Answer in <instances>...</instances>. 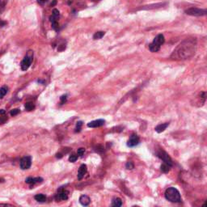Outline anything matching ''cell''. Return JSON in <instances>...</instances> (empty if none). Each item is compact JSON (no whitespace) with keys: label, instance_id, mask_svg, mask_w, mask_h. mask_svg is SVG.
<instances>
[{"label":"cell","instance_id":"obj_1","mask_svg":"<svg viewBox=\"0 0 207 207\" xmlns=\"http://www.w3.org/2000/svg\"><path fill=\"white\" fill-rule=\"evenodd\" d=\"M196 49H197L196 39H185L176 48L171 54V58L173 59H179V60L190 58L195 54Z\"/></svg>","mask_w":207,"mask_h":207},{"label":"cell","instance_id":"obj_16","mask_svg":"<svg viewBox=\"0 0 207 207\" xmlns=\"http://www.w3.org/2000/svg\"><path fill=\"white\" fill-rule=\"evenodd\" d=\"M122 205V201L120 198L118 197H116V198H113V202H112V206L114 207H119Z\"/></svg>","mask_w":207,"mask_h":207},{"label":"cell","instance_id":"obj_3","mask_svg":"<svg viewBox=\"0 0 207 207\" xmlns=\"http://www.w3.org/2000/svg\"><path fill=\"white\" fill-rule=\"evenodd\" d=\"M164 41H165V39H164V36L163 34H158V35H157L153 40V41L149 45L150 51L152 52V53L158 52L160 49V48H161L162 45L164 43Z\"/></svg>","mask_w":207,"mask_h":207},{"label":"cell","instance_id":"obj_19","mask_svg":"<svg viewBox=\"0 0 207 207\" xmlns=\"http://www.w3.org/2000/svg\"><path fill=\"white\" fill-rule=\"evenodd\" d=\"M105 32H102V31H100V32H96V33L93 35V39H94V40H99V39H101L103 36H105Z\"/></svg>","mask_w":207,"mask_h":207},{"label":"cell","instance_id":"obj_21","mask_svg":"<svg viewBox=\"0 0 207 207\" xmlns=\"http://www.w3.org/2000/svg\"><path fill=\"white\" fill-rule=\"evenodd\" d=\"M24 107H25V108L28 110V111H32V110H33L34 108H35V105H34L33 103L28 102L26 103L25 105H24Z\"/></svg>","mask_w":207,"mask_h":207},{"label":"cell","instance_id":"obj_13","mask_svg":"<svg viewBox=\"0 0 207 207\" xmlns=\"http://www.w3.org/2000/svg\"><path fill=\"white\" fill-rule=\"evenodd\" d=\"M79 202H80V204L82 205L87 206V205H88L90 204L91 199H90V197L88 196H87V195H82L81 197H79Z\"/></svg>","mask_w":207,"mask_h":207},{"label":"cell","instance_id":"obj_26","mask_svg":"<svg viewBox=\"0 0 207 207\" xmlns=\"http://www.w3.org/2000/svg\"><path fill=\"white\" fill-rule=\"evenodd\" d=\"M125 167H126V168L127 169H133V168H134V165H133V162L129 161L127 162V164H126Z\"/></svg>","mask_w":207,"mask_h":207},{"label":"cell","instance_id":"obj_12","mask_svg":"<svg viewBox=\"0 0 207 207\" xmlns=\"http://www.w3.org/2000/svg\"><path fill=\"white\" fill-rule=\"evenodd\" d=\"M87 168L86 164H82L81 166L79 167V171H78V175H77V177L79 180H82L83 177H84L85 174L87 173Z\"/></svg>","mask_w":207,"mask_h":207},{"label":"cell","instance_id":"obj_24","mask_svg":"<svg viewBox=\"0 0 207 207\" xmlns=\"http://www.w3.org/2000/svg\"><path fill=\"white\" fill-rule=\"evenodd\" d=\"M83 125V122L82 121H78L76 124V130H75V132H79L80 131V130H81V127H82Z\"/></svg>","mask_w":207,"mask_h":207},{"label":"cell","instance_id":"obj_29","mask_svg":"<svg viewBox=\"0 0 207 207\" xmlns=\"http://www.w3.org/2000/svg\"><path fill=\"white\" fill-rule=\"evenodd\" d=\"M5 24H6V22H4V21L0 20V27H3V26H4Z\"/></svg>","mask_w":207,"mask_h":207},{"label":"cell","instance_id":"obj_5","mask_svg":"<svg viewBox=\"0 0 207 207\" xmlns=\"http://www.w3.org/2000/svg\"><path fill=\"white\" fill-rule=\"evenodd\" d=\"M187 15H193V16H203L207 13L206 9H200L197 8H190L185 11Z\"/></svg>","mask_w":207,"mask_h":207},{"label":"cell","instance_id":"obj_4","mask_svg":"<svg viewBox=\"0 0 207 207\" xmlns=\"http://www.w3.org/2000/svg\"><path fill=\"white\" fill-rule=\"evenodd\" d=\"M33 53L32 51H29V53L24 58L20 64L21 70L22 71H27L30 67L31 64H32V61H33Z\"/></svg>","mask_w":207,"mask_h":207},{"label":"cell","instance_id":"obj_8","mask_svg":"<svg viewBox=\"0 0 207 207\" xmlns=\"http://www.w3.org/2000/svg\"><path fill=\"white\" fill-rule=\"evenodd\" d=\"M32 165V158L30 156H24L21 158L20 160V168L23 170L28 169Z\"/></svg>","mask_w":207,"mask_h":207},{"label":"cell","instance_id":"obj_10","mask_svg":"<svg viewBox=\"0 0 207 207\" xmlns=\"http://www.w3.org/2000/svg\"><path fill=\"white\" fill-rule=\"evenodd\" d=\"M139 142H140L139 137L137 134H135V133H133L130 136V138L128 140V142H127V146L129 147H133V146H138V144H139Z\"/></svg>","mask_w":207,"mask_h":207},{"label":"cell","instance_id":"obj_14","mask_svg":"<svg viewBox=\"0 0 207 207\" xmlns=\"http://www.w3.org/2000/svg\"><path fill=\"white\" fill-rule=\"evenodd\" d=\"M26 183L29 184H35L36 183H40V182L43 181V179L41 177H36V178H33V177H28L25 180Z\"/></svg>","mask_w":207,"mask_h":207},{"label":"cell","instance_id":"obj_25","mask_svg":"<svg viewBox=\"0 0 207 207\" xmlns=\"http://www.w3.org/2000/svg\"><path fill=\"white\" fill-rule=\"evenodd\" d=\"M85 149L84 148H79L78 149V151H77V155L78 156H83L84 155Z\"/></svg>","mask_w":207,"mask_h":207},{"label":"cell","instance_id":"obj_20","mask_svg":"<svg viewBox=\"0 0 207 207\" xmlns=\"http://www.w3.org/2000/svg\"><path fill=\"white\" fill-rule=\"evenodd\" d=\"M8 3V0H0V14L4 11Z\"/></svg>","mask_w":207,"mask_h":207},{"label":"cell","instance_id":"obj_30","mask_svg":"<svg viewBox=\"0 0 207 207\" xmlns=\"http://www.w3.org/2000/svg\"><path fill=\"white\" fill-rule=\"evenodd\" d=\"M46 1H48V0H37V2L39 3H41V4L45 3V2H46Z\"/></svg>","mask_w":207,"mask_h":207},{"label":"cell","instance_id":"obj_33","mask_svg":"<svg viewBox=\"0 0 207 207\" xmlns=\"http://www.w3.org/2000/svg\"><path fill=\"white\" fill-rule=\"evenodd\" d=\"M94 1H98V0H94Z\"/></svg>","mask_w":207,"mask_h":207},{"label":"cell","instance_id":"obj_28","mask_svg":"<svg viewBox=\"0 0 207 207\" xmlns=\"http://www.w3.org/2000/svg\"><path fill=\"white\" fill-rule=\"evenodd\" d=\"M66 101H67V96H62L61 97V104H64Z\"/></svg>","mask_w":207,"mask_h":207},{"label":"cell","instance_id":"obj_17","mask_svg":"<svg viewBox=\"0 0 207 207\" xmlns=\"http://www.w3.org/2000/svg\"><path fill=\"white\" fill-rule=\"evenodd\" d=\"M170 168H171V166H169L168 164L164 163V164L160 166V170H161L162 172H164V173H168V172L170 171Z\"/></svg>","mask_w":207,"mask_h":207},{"label":"cell","instance_id":"obj_6","mask_svg":"<svg viewBox=\"0 0 207 207\" xmlns=\"http://www.w3.org/2000/svg\"><path fill=\"white\" fill-rule=\"evenodd\" d=\"M157 156L159 158H161L162 160L164 161V163L168 164L169 166H172V160H171V157L169 156V155L167 153L166 151L160 150V151L157 152Z\"/></svg>","mask_w":207,"mask_h":207},{"label":"cell","instance_id":"obj_11","mask_svg":"<svg viewBox=\"0 0 207 207\" xmlns=\"http://www.w3.org/2000/svg\"><path fill=\"white\" fill-rule=\"evenodd\" d=\"M105 121L103 119H98V120L92 121L91 122L87 123V127L90 128H97V127H100L102 125H105Z\"/></svg>","mask_w":207,"mask_h":207},{"label":"cell","instance_id":"obj_27","mask_svg":"<svg viewBox=\"0 0 207 207\" xmlns=\"http://www.w3.org/2000/svg\"><path fill=\"white\" fill-rule=\"evenodd\" d=\"M19 113H20V110H19L18 108H15V109H12L11 111V115L15 116V115H17Z\"/></svg>","mask_w":207,"mask_h":207},{"label":"cell","instance_id":"obj_9","mask_svg":"<svg viewBox=\"0 0 207 207\" xmlns=\"http://www.w3.org/2000/svg\"><path fill=\"white\" fill-rule=\"evenodd\" d=\"M68 194H69L68 191L63 189H60L58 193L56 194V196H55V199H56L57 202L65 201V200H67V198H68Z\"/></svg>","mask_w":207,"mask_h":207},{"label":"cell","instance_id":"obj_15","mask_svg":"<svg viewBox=\"0 0 207 207\" xmlns=\"http://www.w3.org/2000/svg\"><path fill=\"white\" fill-rule=\"evenodd\" d=\"M168 125H169L168 122L162 123V124H159V125H157L155 128V131L157 132V133H162V132H164V131L166 130L167 127H168Z\"/></svg>","mask_w":207,"mask_h":207},{"label":"cell","instance_id":"obj_22","mask_svg":"<svg viewBox=\"0 0 207 207\" xmlns=\"http://www.w3.org/2000/svg\"><path fill=\"white\" fill-rule=\"evenodd\" d=\"M7 92H8V88L7 87H1L0 88V98H3L7 94Z\"/></svg>","mask_w":207,"mask_h":207},{"label":"cell","instance_id":"obj_23","mask_svg":"<svg viewBox=\"0 0 207 207\" xmlns=\"http://www.w3.org/2000/svg\"><path fill=\"white\" fill-rule=\"evenodd\" d=\"M78 159V155L76 154H71L69 157V161L71 163H74Z\"/></svg>","mask_w":207,"mask_h":207},{"label":"cell","instance_id":"obj_31","mask_svg":"<svg viewBox=\"0 0 207 207\" xmlns=\"http://www.w3.org/2000/svg\"><path fill=\"white\" fill-rule=\"evenodd\" d=\"M56 157L57 158H61V157H62V155H61V154H57Z\"/></svg>","mask_w":207,"mask_h":207},{"label":"cell","instance_id":"obj_7","mask_svg":"<svg viewBox=\"0 0 207 207\" xmlns=\"http://www.w3.org/2000/svg\"><path fill=\"white\" fill-rule=\"evenodd\" d=\"M59 16H60V14H59L58 10L54 9L53 11V15H52V16H50V21L52 23V27H53L54 30L56 31L58 30L59 28L58 23V20Z\"/></svg>","mask_w":207,"mask_h":207},{"label":"cell","instance_id":"obj_2","mask_svg":"<svg viewBox=\"0 0 207 207\" xmlns=\"http://www.w3.org/2000/svg\"><path fill=\"white\" fill-rule=\"evenodd\" d=\"M164 195H165V198L169 202H174V203L181 202L180 193L178 191V189L174 188V187H171V188H168L167 189Z\"/></svg>","mask_w":207,"mask_h":207},{"label":"cell","instance_id":"obj_32","mask_svg":"<svg viewBox=\"0 0 207 207\" xmlns=\"http://www.w3.org/2000/svg\"><path fill=\"white\" fill-rule=\"evenodd\" d=\"M5 113V110L0 109V114H4Z\"/></svg>","mask_w":207,"mask_h":207},{"label":"cell","instance_id":"obj_18","mask_svg":"<svg viewBox=\"0 0 207 207\" xmlns=\"http://www.w3.org/2000/svg\"><path fill=\"white\" fill-rule=\"evenodd\" d=\"M34 198L36 199V201H37V202H45L46 201V197L44 194H41V193H40V194H36V196L34 197Z\"/></svg>","mask_w":207,"mask_h":207}]
</instances>
